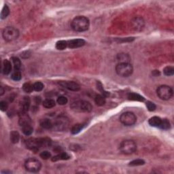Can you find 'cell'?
Returning a JSON list of instances; mask_svg holds the SVG:
<instances>
[{"label":"cell","instance_id":"2","mask_svg":"<svg viewBox=\"0 0 174 174\" xmlns=\"http://www.w3.org/2000/svg\"><path fill=\"white\" fill-rule=\"evenodd\" d=\"M71 108L77 112H90L92 110V106L90 102L84 100H78L71 103Z\"/></svg>","mask_w":174,"mask_h":174},{"label":"cell","instance_id":"22","mask_svg":"<svg viewBox=\"0 0 174 174\" xmlns=\"http://www.w3.org/2000/svg\"><path fill=\"white\" fill-rule=\"evenodd\" d=\"M84 127V124H77V125H73L71 129V133L73 135H76L80 132Z\"/></svg>","mask_w":174,"mask_h":174},{"label":"cell","instance_id":"34","mask_svg":"<svg viewBox=\"0 0 174 174\" xmlns=\"http://www.w3.org/2000/svg\"><path fill=\"white\" fill-rule=\"evenodd\" d=\"M145 164V161L142 159H136L133 160L129 163V166H132V167H135V166H140V165H143Z\"/></svg>","mask_w":174,"mask_h":174},{"label":"cell","instance_id":"8","mask_svg":"<svg viewBox=\"0 0 174 174\" xmlns=\"http://www.w3.org/2000/svg\"><path fill=\"white\" fill-rule=\"evenodd\" d=\"M2 36L5 41L12 42L18 38L19 32L18 29L12 27H7L3 30Z\"/></svg>","mask_w":174,"mask_h":174},{"label":"cell","instance_id":"10","mask_svg":"<svg viewBox=\"0 0 174 174\" xmlns=\"http://www.w3.org/2000/svg\"><path fill=\"white\" fill-rule=\"evenodd\" d=\"M131 25L132 26V28L135 31L140 32V31L142 30L143 28L144 27L145 21L142 17L137 16L131 20Z\"/></svg>","mask_w":174,"mask_h":174},{"label":"cell","instance_id":"13","mask_svg":"<svg viewBox=\"0 0 174 174\" xmlns=\"http://www.w3.org/2000/svg\"><path fill=\"white\" fill-rule=\"evenodd\" d=\"M86 42L82 39H74L67 41V47L69 48H77L83 46Z\"/></svg>","mask_w":174,"mask_h":174},{"label":"cell","instance_id":"25","mask_svg":"<svg viewBox=\"0 0 174 174\" xmlns=\"http://www.w3.org/2000/svg\"><path fill=\"white\" fill-rule=\"evenodd\" d=\"M66 48H67V41L60 40L56 43V48L59 51H63Z\"/></svg>","mask_w":174,"mask_h":174},{"label":"cell","instance_id":"9","mask_svg":"<svg viewBox=\"0 0 174 174\" xmlns=\"http://www.w3.org/2000/svg\"><path fill=\"white\" fill-rule=\"evenodd\" d=\"M120 121L121 123L125 126H132L136 123L137 118L134 113L127 112L122 114L120 117Z\"/></svg>","mask_w":174,"mask_h":174},{"label":"cell","instance_id":"24","mask_svg":"<svg viewBox=\"0 0 174 174\" xmlns=\"http://www.w3.org/2000/svg\"><path fill=\"white\" fill-rule=\"evenodd\" d=\"M20 140V135L17 131H12L10 133V140L13 144H17Z\"/></svg>","mask_w":174,"mask_h":174},{"label":"cell","instance_id":"36","mask_svg":"<svg viewBox=\"0 0 174 174\" xmlns=\"http://www.w3.org/2000/svg\"><path fill=\"white\" fill-rule=\"evenodd\" d=\"M57 103L59 104V105H65V104L67 103V102H68V99H67V98L66 97L60 96L57 98Z\"/></svg>","mask_w":174,"mask_h":174},{"label":"cell","instance_id":"37","mask_svg":"<svg viewBox=\"0 0 174 174\" xmlns=\"http://www.w3.org/2000/svg\"><path fill=\"white\" fill-rule=\"evenodd\" d=\"M146 105L147 108H148V110L150 112L154 111L156 108V106L155 104H154V103H152V102H151V101H147Z\"/></svg>","mask_w":174,"mask_h":174},{"label":"cell","instance_id":"32","mask_svg":"<svg viewBox=\"0 0 174 174\" xmlns=\"http://www.w3.org/2000/svg\"><path fill=\"white\" fill-rule=\"evenodd\" d=\"M163 73L165 76H171L174 74V68L171 66H167L163 69Z\"/></svg>","mask_w":174,"mask_h":174},{"label":"cell","instance_id":"38","mask_svg":"<svg viewBox=\"0 0 174 174\" xmlns=\"http://www.w3.org/2000/svg\"><path fill=\"white\" fill-rule=\"evenodd\" d=\"M40 157H41L42 159L44 160H47L48 158H50L51 157V154L48 151H43L40 153Z\"/></svg>","mask_w":174,"mask_h":174},{"label":"cell","instance_id":"39","mask_svg":"<svg viewBox=\"0 0 174 174\" xmlns=\"http://www.w3.org/2000/svg\"><path fill=\"white\" fill-rule=\"evenodd\" d=\"M8 108V103L6 101H1L0 102V109H1V111H5V110H7Z\"/></svg>","mask_w":174,"mask_h":174},{"label":"cell","instance_id":"30","mask_svg":"<svg viewBox=\"0 0 174 174\" xmlns=\"http://www.w3.org/2000/svg\"><path fill=\"white\" fill-rule=\"evenodd\" d=\"M10 14V9L8 6L7 5H5L3 6L2 10H1V19H5Z\"/></svg>","mask_w":174,"mask_h":174},{"label":"cell","instance_id":"33","mask_svg":"<svg viewBox=\"0 0 174 174\" xmlns=\"http://www.w3.org/2000/svg\"><path fill=\"white\" fill-rule=\"evenodd\" d=\"M33 86H34V90H36L37 92L41 91V90H43L44 87L43 83H42L41 82H35L34 84H33Z\"/></svg>","mask_w":174,"mask_h":174},{"label":"cell","instance_id":"5","mask_svg":"<svg viewBox=\"0 0 174 174\" xmlns=\"http://www.w3.org/2000/svg\"><path fill=\"white\" fill-rule=\"evenodd\" d=\"M156 93L160 99L169 100L173 97V91L171 87L167 85H161L158 86L156 90Z\"/></svg>","mask_w":174,"mask_h":174},{"label":"cell","instance_id":"19","mask_svg":"<svg viewBox=\"0 0 174 174\" xmlns=\"http://www.w3.org/2000/svg\"><path fill=\"white\" fill-rule=\"evenodd\" d=\"M128 99L129 100H132V101H144L145 98L140 95L138 93H135V92H131L128 95Z\"/></svg>","mask_w":174,"mask_h":174},{"label":"cell","instance_id":"27","mask_svg":"<svg viewBox=\"0 0 174 174\" xmlns=\"http://www.w3.org/2000/svg\"><path fill=\"white\" fill-rule=\"evenodd\" d=\"M11 78L14 81L21 80V78H22V75H21L20 70H16V69H14V71H13L12 73V75H11Z\"/></svg>","mask_w":174,"mask_h":174},{"label":"cell","instance_id":"1","mask_svg":"<svg viewBox=\"0 0 174 174\" xmlns=\"http://www.w3.org/2000/svg\"><path fill=\"white\" fill-rule=\"evenodd\" d=\"M90 26V21L88 18L84 16H78L73 18L71 22V28L77 32H86Z\"/></svg>","mask_w":174,"mask_h":174},{"label":"cell","instance_id":"20","mask_svg":"<svg viewBox=\"0 0 174 174\" xmlns=\"http://www.w3.org/2000/svg\"><path fill=\"white\" fill-rule=\"evenodd\" d=\"M117 59L119 61V63H129L131 59L128 54L121 53L118 55Z\"/></svg>","mask_w":174,"mask_h":174},{"label":"cell","instance_id":"42","mask_svg":"<svg viewBox=\"0 0 174 174\" xmlns=\"http://www.w3.org/2000/svg\"><path fill=\"white\" fill-rule=\"evenodd\" d=\"M12 172L11 171H1V173L3 174V173H11Z\"/></svg>","mask_w":174,"mask_h":174},{"label":"cell","instance_id":"28","mask_svg":"<svg viewBox=\"0 0 174 174\" xmlns=\"http://www.w3.org/2000/svg\"><path fill=\"white\" fill-rule=\"evenodd\" d=\"M12 60L13 64H14V69H16V70H20V69L21 67V60L19 59L18 57H14L12 58Z\"/></svg>","mask_w":174,"mask_h":174},{"label":"cell","instance_id":"21","mask_svg":"<svg viewBox=\"0 0 174 174\" xmlns=\"http://www.w3.org/2000/svg\"><path fill=\"white\" fill-rule=\"evenodd\" d=\"M95 102L99 106H103L105 103V97L102 95H97L95 97Z\"/></svg>","mask_w":174,"mask_h":174},{"label":"cell","instance_id":"3","mask_svg":"<svg viewBox=\"0 0 174 174\" xmlns=\"http://www.w3.org/2000/svg\"><path fill=\"white\" fill-rule=\"evenodd\" d=\"M133 71V66L129 63H119L116 66V72L121 77L130 76Z\"/></svg>","mask_w":174,"mask_h":174},{"label":"cell","instance_id":"11","mask_svg":"<svg viewBox=\"0 0 174 174\" xmlns=\"http://www.w3.org/2000/svg\"><path fill=\"white\" fill-rule=\"evenodd\" d=\"M59 84L67 89L72 91H78L80 88V85L73 81H60Z\"/></svg>","mask_w":174,"mask_h":174},{"label":"cell","instance_id":"17","mask_svg":"<svg viewBox=\"0 0 174 174\" xmlns=\"http://www.w3.org/2000/svg\"><path fill=\"white\" fill-rule=\"evenodd\" d=\"M69 158H70V156L68 154L65 153V152H61V153L57 154V155L53 156L52 158V161L56 162L61 160H68Z\"/></svg>","mask_w":174,"mask_h":174},{"label":"cell","instance_id":"7","mask_svg":"<svg viewBox=\"0 0 174 174\" xmlns=\"http://www.w3.org/2000/svg\"><path fill=\"white\" fill-rule=\"evenodd\" d=\"M137 149V145L133 140L123 141L120 145V150L125 154H133Z\"/></svg>","mask_w":174,"mask_h":174},{"label":"cell","instance_id":"40","mask_svg":"<svg viewBox=\"0 0 174 174\" xmlns=\"http://www.w3.org/2000/svg\"><path fill=\"white\" fill-rule=\"evenodd\" d=\"M152 74H153L154 76H158L160 75V72L158 70H154L152 71Z\"/></svg>","mask_w":174,"mask_h":174},{"label":"cell","instance_id":"15","mask_svg":"<svg viewBox=\"0 0 174 174\" xmlns=\"http://www.w3.org/2000/svg\"><path fill=\"white\" fill-rule=\"evenodd\" d=\"M12 64L8 60H4L2 65V72L3 74L8 75L11 72Z\"/></svg>","mask_w":174,"mask_h":174},{"label":"cell","instance_id":"26","mask_svg":"<svg viewBox=\"0 0 174 174\" xmlns=\"http://www.w3.org/2000/svg\"><path fill=\"white\" fill-rule=\"evenodd\" d=\"M22 131L25 135H27V136H29V135H31L32 134L33 131H34V129H33V127L31 125H27L22 127Z\"/></svg>","mask_w":174,"mask_h":174},{"label":"cell","instance_id":"6","mask_svg":"<svg viewBox=\"0 0 174 174\" xmlns=\"http://www.w3.org/2000/svg\"><path fill=\"white\" fill-rule=\"evenodd\" d=\"M25 167L27 171L32 173H37L41 169L42 164L40 160L34 158H29L25 162Z\"/></svg>","mask_w":174,"mask_h":174},{"label":"cell","instance_id":"18","mask_svg":"<svg viewBox=\"0 0 174 174\" xmlns=\"http://www.w3.org/2000/svg\"><path fill=\"white\" fill-rule=\"evenodd\" d=\"M40 126L45 129H51L53 127V123L50 119H44L40 121Z\"/></svg>","mask_w":174,"mask_h":174},{"label":"cell","instance_id":"31","mask_svg":"<svg viewBox=\"0 0 174 174\" xmlns=\"http://www.w3.org/2000/svg\"><path fill=\"white\" fill-rule=\"evenodd\" d=\"M23 89L25 92H27V93H30L32 92L34 90V86L32 84L30 83H25L23 86Z\"/></svg>","mask_w":174,"mask_h":174},{"label":"cell","instance_id":"14","mask_svg":"<svg viewBox=\"0 0 174 174\" xmlns=\"http://www.w3.org/2000/svg\"><path fill=\"white\" fill-rule=\"evenodd\" d=\"M30 103H31V101L29 97H25L23 99L22 102H21V111L27 112L28 111V110L29 109Z\"/></svg>","mask_w":174,"mask_h":174},{"label":"cell","instance_id":"4","mask_svg":"<svg viewBox=\"0 0 174 174\" xmlns=\"http://www.w3.org/2000/svg\"><path fill=\"white\" fill-rule=\"evenodd\" d=\"M69 121L67 117L61 116H58L53 123V128L57 131H63L68 129Z\"/></svg>","mask_w":174,"mask_h":174},{"label":"cell","instance_id":"23","mask_svg":"<svg viewBox=\"0 0 174 174\" xmlns=\"http://www.w3.org/2000/svg\"><path fill=\"white\" fill-rule=\"evenodd\" d=\"M42 103H43L44 107L48 108V109L55 107L56 105L55 101L54 99H46L44 100Z\"/></svg>","mask_w":174,"mask_h":174},{"label":"cell","instance_id":"16","mask_svg":"<svg viewBox=\"0 0 174 174\" xmlns=\"http://www.w3.org/2000/svg\"><path fill=\"white\" fill-rule=\"evenodd\" d=\"M162 119L160 117L158 116H153L151 119H150L148 121L149 125L150 126L154 127H159L160 124H161Z\"/></svg>","mask_w":174,"mask_h":174},{"label":"cell","instance_id":"29","mask_svg":"<svg viewBox=\"0 0 174 174\" xmlns=\"http://www.w3.org/2000/svg\"><path fill=\"white\" fill-rule=\"evenodd\" d=\"M158 128L163 129V130H167L170 128V123L167 119H162L161 124Z\"/></svg>","mask_w":174,"mask_h":174},{"label":"cell","instance_id":"41","mask_svg":"<svg viewBox=\"0 0 174 174\" xmlns=\"http://www.w3.org/2000/svg\"><path fill=\"white\" fill-rule=\"evenodd\" d=\"M3 93H4V90H3V87H1L0 88V95H3Z\"/></svg>","mask_w":174,"mask_h":174},{"label":"cell","instance_id":"12","mask_svg":"<svg viewBox=\"0 0 174 174\" xmlns=\"http://www.w3.org/2000/svg\"><path fill=\"white\" fill-rule=\"evenodd\" d=\"M18 123L21 127H23L27 125H31V124H32L31 118L29 117V116L25 112L21 111V112L19 113Z\"/></svg>","mask_w":174,"mask_h":174},{"label":"cell","instance_id":"35","mask_svg":"<svg viewBox=\"0 0 174 174\" xmlns=\"http://www.w3.org/2000/svg\"><path fill=\"white\" fill-rule=\"evenodd\" d=\"M97 88L99 90H100L101 92L102 95L105 97H108L110 95V93L106 91V90H104L103 87V85H102V84L100 82H97Z\"/></svg>","mask_w":174,"mask_h":174}]
</instances>
